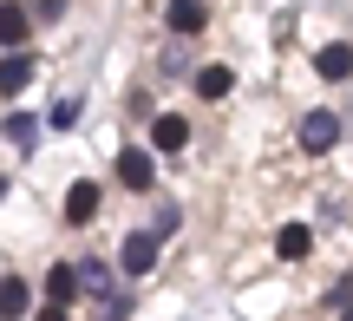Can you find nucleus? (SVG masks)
<instances>
[{
    "label": "nucleus",
    "instance_id": "f257e3e1",
    "mask_svg": "<svg viewBox=\"0 0 353 321\" xmlns=\"http://www.w3.org/2000/svg\"><path fill=\"white\" fill-rule=\"evenodd\" d=\"M334 138H341V118H334V112H307L301 118V151H334Z\"/></svg>",
    "mask_w": 353,
    "mask_h": 321
},
{
    "label": "nucleus",
    "instance_id": "f03ea898",
    "mask_svg": "<svg viewBox=\"0 0 353 321\" xmlns=\"http://www.w3.org/2000/svg\"><path fill=\"white\" fill-rule=\"evenodd\" d=\"M118 262H125V275H151V269H157V236H151V230L125 236V256H118Z\"/></svg>",
    "mask_w": 353,
    "mask_h": 321
},
{
    "label": "nucleus",
    "instance_id": "7ed1b4c3",
    "mask_svg": "<svg viewBox=\"0 0 353 321\" xmlns=\"http://www.w3.org/2000/svg\"><path fill=\"white\" fill-rule=\"evenodd\" d=\"M33 52H7V59H0V99H13V92H26L33 86Z\"/></svg>",
    "mask_w": 353,
    "mask_h": 321
},
{
    "label": "nucleus",
    "instance_id": "20e7f679",
    "mask_svg": "<svg viewBox=\"0 0 353 321\" xmlns=\"http://www.w3.org/2000/svg\"><path fill=\"white\" fill-rule=\"evenodd\" d=\"M307 249H314V236H307V223H281V230H275V256H281V262H301Z\"/></svg>",
    "mask_w": 353,
    "mask_h": 321
},
{
    "label": "nucleus",
    "instance_id": "39448f33",
    "mask_svg": "<svg viewBox=\"0 0 353 321\" xmlns=\"http://www.w3.org/2000/svg\"><path fill=\"white\" fill-rule=\"evenodd\" d=\"M118 184H125V191H151V157L144 151H118Z\"/></svg>",
    "mask_w": 353,
    "mask_h": 321
},
{
    "label": "nucleus",
    "instance_id": "423d86ee",
    "mask_svg": "<svg viewBox=\"0 0 353 321\" xmlns=\"http://www.w3.org/2000/svg\"><path fill=\"white\" fill-rule=\"evenodd\" d=\"M99 217V184H72L65 191V223H92Z\"/></svg>",
    "mask_w": 353,
    "mask_h": 321
},
{
    "label": "nucleus",
    "instance_id": "0eeeda50",
    "mask_svg": "<svg viewBox=\"0 0 353 321\" xmlns=\"http://www.w3.org/2000/svg\"><path fill=\"white\" fill-rule=\"evenodd\" d=\"M26 309H33V295H26L20 275H0V321H20Z\"/></svg>",
    "mask_w": 353,
    "mask_h": 321
},
{
    "label": "nucleus",
    "instance_id": "6e6552de",
    "mask_svg": "<svg viewBox=\"0 0 353 321\" xmlns=\"http://www.w3.org/2000/svg\"><path fill=\"white\" fill-rule=\"evenodd\" d=\"M26 26H33V20H26V7H13V0H0V46H7V52H20Z\"/></svg>",
    "mask_w": 353,
    "mask_h": 321
},
{
    "label": "nucleus",
    "instance_id": "1a4fd4ad",
    "mask_svg": "<svg viewBox=\"0 0 353 321\" xmlns=\"http://www.w3.org/2000/svg\"><path fill=\"white\" fill-rule=\"evenodd\" d=\"M203 20H210V13H203V0H170V33H203Z\"/></svg>",
    "mask_w": 353,
    "mask_h": 321
},
{
    "label": "nucleus",
    "instance_id": "9d476101",
    "mask_svg": "<svg viewBox=\"0 0 353 321\" xmlns=\"http://www.w3.org/2000/svg\"><path fill=\"white\" fill-rule=\"evenodd\" d=\"M151 144H157V151H183V144H190V125H183V118H157V125H151Z\"/></svg>",
    "mask_w": 353,
    "mask_h": 321
},
{
    "label": "nucleus",
    "instance_id": "9b49d317",
    "mask_svg": "<svg viewBox=\"0 0 353 321\" xmlns=\"http://www.w3.org/2000/svg\"><path fill=\"white\" fill-rule=\"evenodd\" d=\"M72 282L85 289V295H99V302L112 295V269H105V262H79V269H72Z\"/></svg>",
    "mask_w": 353,
    "mask_h": 321
},
{
    "label": "nucleus",
    "instance_id": "f8f14e48",
    "mask_svg": "<svg viewBox=\"0 0 353 321\" xmlns=\"http://www.w3.org/2000/svg\"><path fill=\"white\" fill-rule=\"evenodd\" d=\"M229 86H236L229 66H203V72H196V92H203V99H229Z\"/></svg>",
    "mask_w": 353,
    "mask_h": 321
},
{
    "label": "nucleus",
    "instance_id": "ddd939ff",
    "mask_svg": "<svg viewBox=\"0 0 353 321\" xmlns=\"http://www.w3.org/2000/svg\"><path fill=\"white\" fill-rule=\"evenodd\" d=\"M321 79H353V46H321Z\"/></svg>",
    "mask_w": 353,
    "mask_h": 321
},
{
    "label": "nucleus",
    "instance_id": "4468645a",
    "mask_svg": "<svg viewBox=\"0 0 353 321\" xmlns=\"http://www.w3.org/2000/svg\"><path fill=\"white\" fill-rule=\"evenodd\" d=\"M72 269H65V262H52V275H46V302H52V309H65V302H72Z\"/></svg>",
    "mask_w": 353,
    "mask_h": 321
},
{
    "label": "nucleus",
    "instance_id": "2eb2a0df",
    "mask_svg": "<svg viewBox=\"0 0 353 321\" xmlns=\"http://www.w3.org/2000/svg\"><path fill=\"white\" fill-rule=\"evenodd\" d=\"M7 138L20 144V151H33V144H39V118H26V112H13V118H7Z\"/></svg>",
    "mask_w": 353,
    "mask_h": 321
},
{
    "label": "nucleus",
    "instance_id": "dca6fc26",
    "mask_svg": "<svg viewBox=\"0 0 353 321\" xmlns=\"http://www.w3.org/2000/svg\"><path fill=\"white\" fill-rule=\"evenodd\" d=\"M72 118H79V99H59V105H52V112H46V125H52V131H65V125H72Z\"/></svg>",
    "mask_w": 353,
    "mask_h": 321
},
{
    "label": "nucleus",
    "instance_id": "f3484780",
    "mask_svg": "<svg viewBox=\"0 0 353 321\" xmlns=\"http://www.w3.org/2000/svg\"><path fill=\"white\" fill-rule=\"evenodd\" d=\"M59 13H65V0H39V7L26 13V20H59Z\"/></svg>",
    "mask_w": 353,
    "mask_h": 321
},
{
    "label": "nucleus",
    "instance_id": "a211bd4d",
    "mask_svg": "<svg viewBox=\"0 0 353 321\" xmlns=\"http://www.w3.org/2000/svg\"><path fill=\"white\" fill-rule=\"evenodd\" d=\"M39 321H65V309H46V315H39Z\"/></svg>",
    "mask_w": 353,
    "mask_h": 321
},
{
    "label": "nucleus",
    "instance_id": "6ab92c4d",
    "mask_svg": "<svg viewBox=\"0 0 353 321\" xmlns=\"http://www.w3.org/2000/svg\"><path fill=\"white\" fill-rule=\"evenodd\" d=\"M341 321H353V309H347V315H341Z\"/></svg>",
    "mask_w": 353,
    "mask_h": 321
}]
</instances>
